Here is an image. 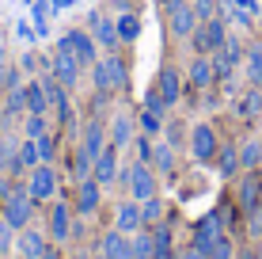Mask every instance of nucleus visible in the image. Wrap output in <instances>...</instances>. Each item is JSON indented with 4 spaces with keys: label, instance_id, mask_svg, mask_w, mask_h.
<instances>
[{
    "label": "nucleus",
    "instance_id": "obj_35",
    "mask_svg": "<svg viewBox=\"0 0 262 259\" xmlns=\"http://www.w3.org/2000/svg\"><path fill=\"white\" fill-rule=\"evenodd\" d=\"M141 217H144V229H152V225L164 221V202H160V194H152L148 202H141Z\"/></svg>",
    "mask_w": 262,
    "mask_h": 259
},
{
    "label": "nucleus",
    "instance_id": "obj_28",
    "mask_svg": "<svg viewBox=\"0 0 262 259\" xmlns=\"http://www.w3.org/2000/svg\"><path fill=\"white\" fill-rule=\"evenodd\" d=\"M258 164H262V137H247L239 145V168L243 172H255Z\"/></svg>",
    "mask_w": 262,
    "mask_h": 259
},
{
    "label": "nucleus",
    "instance_id": "obj_37",
    "mask_svg": "<svg viewBox=\"0 0 262 259\" xmlns=\"http://www.w3.org/2000/svg\"><path fill=\"white\" fill-rule=\"evenodd\" d=\"M42 133H50L46 114H23V137H42Z\"/></svg>",
    "mask_w": 262,
    "mask_h": 259
},
{
    "label": "nucleus",
    "instance_id": "obj_6",
    "mask_svg": "<svg viewBox=\"0 0 262 259\" xmlns=\"http://www.w3.org/2000/svg\"><path fill=\"white\" fill-rule=\"evenodd\" d=\"M118 180L129 183V194H133V202H148L152 194H156V172H152V164H129L125 172L118 175Z\"/></svg>",
    "mask_w": 262,
    "mask_h": 259
},
{
    "label": "nucleus",
    "instance_id": "obj_31",
    "mask_svg": "<svg viewBox=\"0 0 262 259\" xmlns=\"http://www.w3.org/2000/svg\"><path fill=\"white\" fill-rule=\"evenodd\" d=\"M114 19H118V38H122V42H137V38H141V15L118 12Z\"/></svg>",
    "mask_w": 262,
    "mask_h": 259
},
{
    "label": "nucleus",
    "instance_id": "obj_49",
    "mask_svg": "<svg viewBox=\"0 0 262 259\" xmlns=\"http://www.w3.org/2000/svg\"><path fill=\"white\" fill-rule=\"evenodd\" d=\"M38 259H61V252H57V248H53V244H50V248H46V252H42Z\"/></svg>",
    "mask_w": 262,
    "mask_h": 259
},
{
    "label": "nucleus",
    "instance_id": "obj_27",
    "mask_svg": "<svg viewBox=\"0 0 262 259\" xmlns=\"http://www.w3.org/2000/svg\"><path fill=\"white\" fill-rule=\"evenodd\" d=\"M216 172L224 175V180H236V175L243 172L239 168V145H221V153H216Z\"/></svg>",
    "mask_w": 262,
    "mask_h": 259
},
{
    "label": "nucleus",
    "instance_id": "obj_23",
    "mask_svg": "<svg viewBox=\"0 0 262 259\" xmlns=\"http://www.w3.org/2000/svg\"><path fill=\"white\" fill-rule=\"evenodd\" d=\"M0 126H12L15 118L23 122V114H27V88L19 84V88H12V92H4V107H0Z\"/></svg>",
    "mask_w": 262,
    "mask_h": 259
},
{
    "label": "nucleus",
    "instance_id": "obj_5",
    "mask_svg": "<svg viewBox=\"0 0 262 259\" xmlns=\"http://www.w3.org/2000/svg\"><path fill=\"white\" fill-rule=\"evenodd\" d=\"M216 153H221V137L209 122H194L190 126V156L198 164H213Z\"/></svg>",
    "mask_w": 262,
    "mask_h": 259
},
{
    "label": "nucleus",
    "instance_id": "obj_38",
    "mask_svg": "<svg viewBox=\"0 0 262 259\" xmlns=\"http://www.w3.org/2000/svg\"><path fill=\"white\" fill-rule=\"evenodd\" d=\"M137 126H141V133H148V137H160V133H164V118L141 107V114H137Z\"/></svg>",
    "mask_w": 262,
    "mask_h": 259
},
{
    "label": "nucleus",
    "instance_id": "obj_14",
    "mask_svg": "<svg viewBox=\"0 0 262 259\" xmlns=\"http://www.w3.org/2000/svg\"><path fill=\"white\" fill-rule=\"evenodd\" d=\"M186 84L194 88V92H209L216 84V69H213V57L209 53H198L190 61V69H186Z\"/></svg>",
    "mask_w": 262,
    "mask_h": 259
},
{
    "label": "nucleus",
    "instance_id": "obj_20",
    "mask_svg": "<svg viewBox=\"0 0 262 259\" xmlns=\"http://www.w3.org/2000/svg\"><path fill=\"white\" fill-rule=\"evenodd\" d=\"M106 133H111V145L118 149V153H122L125 145H133V133H137V126H133V114L118 111V114L111 118V126H106Z\"/></svg>",
    "mask_w": 262,
    "mask_h": 259
},
{
    "label": "nucleus",
    "instance_id": "obj_50",
    "mask_svg": "<svg viewBox=\"0 0 262 259\" xmlns=\"http://www.w3.org/2000/svg\"><path fill=\"white\" fill-rule=\"evenodd\" d=\"M4 65H8V42L0 38V69H4Z\"/></svg>",
    "mask_w": 262,
    "mask_h": 259
},
{
    "label": "nucleus",
    "instance_id": "obj_33",
    "mask_svg": "<svg viewBox=\"0 0 262 259\" xmlns=\"http://www.w3.org/2000/svg\"><path fill=\"white\" fill-rule=\"evenodd\" d=\"M133 259H156V240H152V229H141L133 233Z\"/></svg>",
    "mask_w": 262,
    "mask_h": 259
},
{
    "label": "nucleus",
    "instance_id": "obj_8",
    "mask_svg": "<svg viewBox=\"0 0 262 259\" xmlns=\"http://www.w3.org/2000/svg\"><path fill=\"white\" fill-rule=\"evenodd\" d=\"M164 8H167V23H171V34H175V38H190L194 27L202 23L190 0H164Z\"/></svg>",
    "mask_w": 262,
    "mask_h": 259
},
{
    "label": "nucleus",
    "instance_id": "obj_13",
    "mask_svg": "<svg viewBox=\"0 0 262 259\" xmlns=\"http://www.w3.org/2000/svg\"><path fill=\"white\" fill-rule=\"evenodd\" d=\"M221 236H224V221H221V213L213 210V213H205V217H198L190 244H194V248H202V252H209V244H216Z\"/></svg>",
    "mask_w": 262,
    "mask_h": 259
},
{
    "label": "nucleus",
    "instance_id": "obj_43",
    "mask_svg": "<svg viewBox=\"0 0 262 259\" xmlns=\"http://www.w3.org/2000/svg\"><path fill=\"white\" fill-rule=\"evenodd\" d=\"M198 19H213V15H221V8H216V0H190Z\"/></svg>",
    "mask_w": 262,
    "mask_h": 259
},
{
    "label": "nucleus",
    "instance_id": "obj_41",
    "mask_svg": "<svg viewBox=\"0 0 262 259\" xmlns=\"http://www.w3.org/2000/svg\"><path fill=\"white\" fill-rule=\"evenodd\" d=\"M8 252H15V229L0 217V255H8Z\"/></svg>",
    "mask_w": 262,
    "mask_h": 259
},
{
    "label": "nucleus",
    "instance_id": "obj_25",
    "mask_svg": "<svg viewBox=\"0 0 262 259\" xmlns=\"http://www.w3.org/2000/svg\"><path fill=\"white\" fill-rule=\"evenodd\" d=\"M42 156H38V141L34 137H19V145H15V168H19V175H27L31 168H38Z\"/></svg>",
    "mask_w": 262,
    "mask_h": 259
},
{
    "label": "nucleus",
    "instance_id": "obj_34",
    "mask_svg": "<svg viewBox=\"0 0 262 259\" xmlns=\"http://www.w3.org/2000/svg\"><path fill=\"white\" fill-rule=\"evenodd\" d=\"M243 65H247V80L251 88H262V46H251L247 57H243Z\"/></svg>",
    "mask_w": 262,
    "mask_h": 259
},
{
    "label": "nucleus",
    "instance_id": "obj_11",
    "mask_svg": "<svg viewBox=\"0 0 262 259\" xmlns=\"http://www.w3.org/2000/svg\"><path fill=\"white\" fill-rule=\"evenodd\" d=\"M111 145V133H106V122L103 118H88L84 126H80V149H84L92 160L103 156V149Z\"/></svg>",
    "mask_w": 262,
    "mask_h": 259
},
{
    "label": "nucleus",
    "instance_id": "obj_46",
    "mask_svg": "<svg viewBox=\"0 0 262 259\" xmlns=\"http://www.w3.org/2000/svg\"><path fill=\"white\" fill-rule=\"evenodd\" d=\"M72 4H76V0H50V12L57 15V12H65V8H72Z\"/></svg>",
    "mask_w": 262,
    "mask_h": 259
},
{
    "label": "nucleus",
    "instance_id": "obj_3",
    "mask_svg": "<svg viewBox=\"0 0 262 259\" xmlns=\"http://www.w3.org/2000/svg\"><path fill=\"white\" fill-rule=\"evenodd\" d=\"M57 50H69L84 69H92L95 61H99V42L92 38V31H88V27H72V31L57 34Z\"/></svg>",
    "mask_w": 262,
    "mask_h": 259
},
{
    "label": "nucleus",
    "instance_id": "obj_51",
    "mask_svg": "<svg viewBox=\"0 0 262 259\" xmlns=\"http://www.w3.org/2000/svg\"><path fill=\"white\" fill-rule=\"evenodd\" d=\"M239 259H258V255H255V252H243V255H239Z\"/></svg>",
    "mask_w": 262,
    "mask_h": 259
},
{
    "label": "nucleus",
    "instance_id": "obj_26",
    "mask_svg": "<svg viewBox=\"0 0 262 259\" xmlns=\"http://www.w3.org/2000/svg\"><path fill=\"white\" fill-rule=\"evenodd\" d=\"M236 114L243 122H251V118H262V88H247V92L236 99Z\"/></svg>",
    "mask_w": 262,
    "mask_h": 259
},
{
    "label": "nucleus",
    "instance_id": "obj_21",
    "mask_svg": "<svg viewBox=\"0 0 262 259\" xmlns=\"http://www.w3.org/2000/svg\"><path fill=\"white\" fill-rule=\"evenodd\" d=\"M27 114H53V107H50V95H46V84H42V76H31L27 80Z\"/></svg>",
    "mask_w": 262,
    "mask_h": 259
},
{
    "label": "nucleus",
    "instance_id": "obj_47",
    "mask_svg": "<svg viewBox=\"0 0 262 259\" xmlns=\"http://www.w3.org/2000/svg\"><path fill=\"white\" fill-rule=\"evenodd\" d=\"M179 259H209V255H205V252H202V248H194V244H190V248H186V252H183V255H179Z\"/></svg>",
    "mask_w": 262,
    "mask_h": 259
},
{
    "label": "nucleus",
    "instance_id": "obj_2",
    "mask_svg": "<svg viewBox=\"0 0 262 259\" xmlns=\"http://www.w3.org/2000/svg\"><path fill=\"white\" fill-rule=\"evenodd\" d=\"M31 213H34V198H31V191H27V183L23 187H12V191L0 198V217H4L15 233L31 225Z\"/></svg>",
    "mask_w": 262,
    "mask_h": 259
},
{
    "label": "nucleus",
    "instance_id": "obj_30",
    "mask_svg": "<svg viewBox=\"0 0 262 259\" xmlns=\"http://www.w3.org/2000/svg\"><path fill=\"white\" fill-rule=\"evenodd\" d=\"M152 240H156V259H179L175 255V240H171V229L160 221V225H152Z\"/></svg>",
    "mask_w": 262,
    "mask_h": 259
},
{
    "label": "nucleus",
    "instance_id": "obj_52",
    "mask_svg": "<svg viewBox=\"0 0 262 259\" xmlns=\"http://www.w3.org/2000/svg\"><path fill=\"white\" fill-rule=\"evenodd\" d=\"M99 259H103V255H99Z\"/></svg>",
    "mask_w": 262,
    "mask_h": 259
},
{
    "label": "nucleus",
    "instance_id": "obj_12",
    "mask_svg": "<svg viewBox=\"0 0 262 259\" xmlns=\"http://www.w3.org/2000/svg\"><path fill=\"white\" fill-rule=\"evenodd\" d=\"M46 236L57 240V244H65V240H72V206L69 202H53L50 213H46Z\"/></svg>",
    "mask_w": 262,
    "mask_h": 259
},
{
    "label": "nucleus",
    "instance_id": "obj_4",
    "mask_svg": "<svg viewBox=\"0 0 262 259\" xmlns=\"http://www.w3.org/2000/svg\"><path fill=\"white\" fill-rule=\"evenodd\" d=\"M224 38H228V19L224 15H213V19H202L194 27L190 42H194V53H213L224 46Z\"/></svg>",
    "mask_w": 262,
    "mask_h": 259
},
{
    "label": "nucleus",
    "instance_id": "obj_32",
    "mask_svg": "<svg viewBox=\"0 0 262 259\" xmlns=\"http://www.w3.org/2000/svg\"><path fill=\"white\" fill-rule=\"evenodd\" d=\"M141 107H144V111H152V114H160V118H167V111H171V103L164 99V95H160V88H156V84H148V88H144Z\"/></svg>",
    "mask_w": 262,
    "mask_h": 259
},
{
    "label": "nucleus",
    "instance_id": "obj_40",
    "mask_svg": "<svg viewBox=\"0 0 262 259\" xmlns=\"http://www.w3.org/2000/svg\"><path fill=\"white\" fill-rule=\"evenodd\" d=\"M209 259H236V244H232L228 236H221L216 244H209V252H205Z\"/></svg>",
    "mask_w": 262,
    "mask_h": 259
},
{
    "label": "nucleus",
    "instance_id": "obj_15",
    "mask_svg": "<svg viewBox=\"0 0 262 259\" xmlns=\"http://www.w3.org/2000/svg\"><path fill=\"white\" fill-rule=\"evenodd\" d=\"M99 206H103V183L95 175H88V180L76 183V210L84 217H92V213H99Z\"/></svg>",
    "mask_w": 262,
    "mask_h": 259
},
{
    "label": "nucleus",
    "instance_id": "obj_17",
    "mask_svg": "<svg viewBox=\"0 0 262 259\" xmlns=\"http://www.w3.org/2000/svg\"><path fill=\"white\" fill-rule=\"evenodd\" d=\"M46 248H50V236L38 233V229L27 225V229H19V233H15V255H19V259H38Z\"/></svg>",
    "mask_w": 262,
    "mask_h": 259
},
{
    "label": "nucleus",
    "instance_id": "obj_16",
    "mask_svg": "<svg viewBox=\"0 0 262 259\" xmlns=\"http://www.w3.org/2000/svg\"><path fill=\"white\" fill-rule=\"evenodd\" d=\"M99 255L103 259H133V240L122 229H106L99 240Z\"/></svg>",
    "mask_w": 262,
    "mask_h": 259
},
{
    "label": "nucleus",
    "instance_id": "obj_22",
    "mask_svg": "<svg viewBox=\"0 0 262 259\" xmlns=\"http://www.w3.org/2000/svg\"><path fill=\"white\" fill-rule=\"evenodd\" d=\"M92 175H95V180L99 183H103V187H111V183H118V149H114V145H106L103 149V156H99L95 160V164H92Z\"/></svg>",
    "mask_w": 262,
    "mask_h": 259
},
{
    "label": "nucleus",
    "instance_id": "obj_10",
    "mask_svg": "<svg viewBox=\"0 0 262 259\" xmlns=\"http://www.w3.org/2000/svg\"><path fill=\"white\" fill-rule=\"evenodd\" d=\"M88 31L92 38L99 42V50H118L122 38H118V19L106 12H88Z\"/></svg>",
    "mask_w": 262,
    "mask_h": 259
},
{
    "label": "nucleus",
    "instance_id": "obj_1",
    "mask_svg": "<svg viewBox=\"0 0 262 259\" xmlns=\"http://www.w3.org/2000/svg\"><path fill=\"white\" fill-rule=\"evenodd\" d=\"M125 84H129V73H125V61L118 53H106V57H99L92 65L95 95H118V92H125Z\"/></svg>",
    "mask_w": 262,
    "mask_h": 259
},
{
    "label": "nucleus",
    "instance_id": "obj_29",
    "mask_svg": "<svg viewBox=\"0 0 262 259\" xmlns=\"http://www.w3.org/2000/svg\"><path fill=\"white\" fill-rule=\"evenodd\" d=\"M152 168L160 175H175V145L171 141H156V156H152Z\"/></svg>",
    "mask_w": 262,
    "mask_h": 259
},
{
    "label": "nucleus",
    "instance_id": "obj_44",
    "mask_svg": "<svg viewBox=\"0 0 262 259\" xmlns=\"http://www.w3.org/2000/svg\"><path fill=\"white\" fill-rule=\"evenodd\" d=\"M247 229H251V236H255V240H262V206H255L247 213Z\"/></svg>",
    "mask_w": 262,
    "mask_h": 259
},
{
    "label": "nucleus",
    "instance_id": "obj_18",
    "mask_svg": "<svg viewBox=\"0 0 262 259\" xmlns=\"http://www.w3.org/2000/svg\"><path fill=\"white\" fill-rule=\"evenodd\" d=\"M236 202H239L243 213H251L255 206H262V172H258V168L239 175V198Z\"/></svg>",
    "mask_w": 262,
    "mask_h": 259
},
{
    "label": "nucleus",
    "instance_id": "obj_36",
    "mask_svg": "<svg viewBox=\"0 0 262 259\" xmlns=\"http://www.w3.org/2000/svg\"><path fill=\"white\" fill-rule=\"evenodd\" d=\"M57 137H61V130H50V133H42V137H34V141H38L42 164H53V156H57Z\"/></svg>",
    "mask_w": 262,
    "mask_h": 259
},
{
    "label": "nucleus",
    "instance_id": "obj_48",
    "mask_svg": "<svg viewBox=\"0 0 262 259\" xmlns=\"http://www.w3.org/2000/svg\"><path fill=\"white\" fill-rule=\"evenodd\" d=\"M232 4H239V8H247V12H258V4H255V0H232Z\"/></svg>",
    "mask_w": 262,
    "mask_h": 259
},
{
    "label": "nucleus",
    "instance_id": "obj_9",
    "mask_svg": "<svg viewBox=\"0 0 262 259\" xmlns=\"http://www.w3.org/2000/svg\"><path fill=\"white\" fill-rule=\"evenodd\" d=\"M50 73L61 80V84L69 88V92H76L80 84H84V65H80L76 57H72L69 50H57L53 46V57H50Z\"/></svg>",
    "mask_w": 262,
    "mask_h": 259
},
{
    "label": "nucleus",
    "instance_id": "obj_7",
    "mask_svg": "<svg viewBox=\"0 0 262 259\" xmlns=\"http://www.w3.org/2000/svg\"><path fill=\"white\" fill-rule=\"evenodd\" d=\"M27 191L34 202H53L57 198V168L53 164H38L27 172Z\"/></svg>",
    "mask_w": 262,
    "mask_h": 259
},
{
    "label": "nucleus",
    "instance_id": "obj_39",
    "mask_svg": "<svg viewBox=\"0 0 262 259\" xmlns=\"http://www.w3.org/2000/svg\"><path fill=\"white\" fill-rule=\"evenodd\" d=\"M92 164H95V160L76 145V153H72V180H76V183H80V180H88V175H92Z\"/></svg>",
    "mask_w": 262,
    "mask_h": 259
},
{
    "label": "nucleus",
    "instance_id": "obj_45",
    "mask_svg": "<svg viewBox=\"0 0 262 259\" xmlns=\"http://www.w3.org/2000/svg\"><path fill=\"white\" fill-rule=\"evenodd\" d=\"M15 65H19V69H23V76H27V80H31V73H34V65H38V61H34V53H31V50H27V53H23V57H19V61H15Z\"/></svg>",
    "mask_w": 262,
    "mask_h": 259
},
{
    "label": "nucleus",
    "instance_id": "obj_24",
    "mask_svg": "<svg viewBox=\"0 0 262 259\" xmlns=\"http://www.w3.org/2000/svg\"><path fill=\"white\" fill-rule=\"evenodd\" d=\"M114 229H122V233H141L144 229V217H141V202H118V213H114Z\"/></svg>",
    "mask_w": 262,
    "mask_h": 259
},
{
    "label": "nucleus",
    "instance_id": "obj_19",
    "mask_svg": "<svg viewBox=\"0 0 262 259\" xmlns=\"http://www.w3.org/2000/svg\"><path fill=\"white\" fill-rule=\"evenodd\" d=\"M183 84H186V76L179 73L175 65H164V69L156 73V88H160V95H164V99H167L171 107L183 99Z\"/></svg>",
    "mask_w": 262,
    "mask_h": 259
},
{
    "label": "nucleus",
    "instance_id": "obj_42",
    "mask_svg": "<svg viewBox=\"0 0 262 259\" xmlns=\"http://www.w3.org/2000/svg\"><path fill=\"white\" fill-rule=\"evenodd\" d=\"M15 38L23 42V46H34V38H38V31H34L27 19H15Z\"/></svg>",
    "mask_w": 262,
    "mask_h": 259
}]
</instances>
